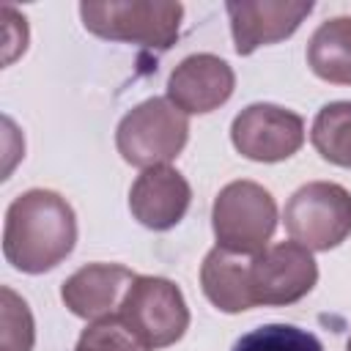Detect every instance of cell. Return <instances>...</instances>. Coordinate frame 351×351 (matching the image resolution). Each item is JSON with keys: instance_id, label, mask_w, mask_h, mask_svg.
<instances>
[{"instance_id": "cell-1", "label": "cell", "mask_w": 351, "mask_h": 351, "mask_svg": "<svg viewBox=\"0 0 351 351\" xmlns=\"http://www.w3.org/2000/svg\"><path fill=\"white\" fill-rule=\"evenodd\" d=\"M77 244L74 208L52 189H27L11 200L3 225V255L25 274H44Z\"/></svg>"}, {"instance_id": "cell-2", "label": "cell", "mask_w": 351, "mask_h": 351, "mask_svg": "<svg viewBox=\"0 0 351 351\" xmlns=\"http://www.w3.org/2000/svg\"><path fill=\"white\" fill-rule=\"evenodd\" d=\"M85 30L110 41H132L151 49H170L178 38L184 5L167 0H110L80 3Z\"/></svg>"}, {"instance_id": "cell-3", "label": "cell", "mask_w": 351, "mask_h": 351, "mask_svg": "<svg viewBox=\"0 0 351 351\" xmlns=\"http://www.w3.org/2000/svg\"><path fill=\"white\" fill-rule=\"evenodd\" d=\"M189 140V121L170 99L154 96L129 110L118 129L115 145L123 162L134 167H156L176 159Z\"/></svg>"}, {"instance_id": "cell-4", "label": "cell", "mask_w": 351, "mask_h": 351, "mask_svg": "<svg viewBox=\"0 0 351 351\" xmlns=\"http://www.w3.org/2000/svg\"><path fill=\"white\" fill-rule=\"evenodd\" d=\"M211 228L217 247L239 255H258L269 247L277 228V203L271 192L255 181H230L214 197Z\"/></svg>"}, {"instance_id": "cell-5", "label": "cell", "mask_w": 351, "mask_h": 351, "mask_svg": "<svg viewBox=\"0 0 351 351\" xmlns=\"http://www.w3.org/2000/svg\"><path fill=\"white\" fill-rule=\"evenodd\" d=\"M291 241L310 252H326L351 236V192L335 181H310L285 203Z\"/></svg>"}, {"instance_id": "cell-6", "label": "cell", "mask_w": 351, "mask_h": 351, "mask_svg": "<svg viewBox=\"0 0 351 351\" xmlns=\"http://www.w3.org/2000/svg\"><path fill=\"white\" fill-rule=\"evenodd\" d=\"M118 315L148 348L173 346L189 326V307L181 288L165 277L151 274L134 277L118 307Z\"/></svg>"}, {"instance_id": "cell-7", "label": "cell", "mask_w": 351, "mask_h": 351, "mask_svg": "<svg viewBox=\"0 0 351 351\" xmlns=\"http://www.w3.org/2000/svg\"><path fill=\"white\" fill-rule=\"evenodd\" d=\"M318 282V266L310 250L296 241L269 244L250 261V291L255 304H293Z\"/></svg>"}, {"instance_id": "cell-8", "label": "cell", "mask_w": 351, "mask_h": 351, "mask_svg": "<svg viewBox=\"0 0 351 351\" xmlns=\"http://www.w3.org/2000/svg\"><path fill=\"white\" fill-rule=\"evenodd\" d=\"M236 151L252 162H282L304 143V121L280 104H250L230 123Z\"/></svg>"}, {"instance_id": "cell-9", "label": "cell", "mask_w": 351, "mask_h": 351, "mask_svg": "<svg viewBox=\"0 0 351 351\" xmlns=\"http://www.w3.org/2000/svg\"><path fill=\"white\" fill-rule=\"evenodd\" d=\"M233 47L239 55H252L258 47L277 44L296 33V27L310 16V0H261V3H228Z\"/></svg>"}, {"instance_id": "cell-10", "label": "cell", "mask_w": 351, "mask_h": 351, "mask_svg": "<svg viewBox=\"0 0 351 351\" xmlns=\"http://www.w3.org/2000/svg\"><path fill=\"white\" fill-rule=\"evenodd\" d=\"M233 88V69L211 52H197L184 58L173 69L167 80V99L186 115H203L222 107L230 99Z\"/></svg>"}, {"instance_id": "cell-11", "label": "cell", "mask_w": 351, "mask_h": 351, "mask_svg": "<svg viewBox=\"0 0 351 351\" xmlns=\"http://www.w3.org/2000/svg\"><path fill=\"white\" fill-rule=\"evenodd\" d=\"M189 203H192V186L170 165H156L143 170L129 189L132 217L151 230L176 228L184 219Z\"/></svg>"}, {"instance_id": "cell-12", "label": "cell", "mask_w": 351, "mask_h": 351, "mask_svg": "<svg viewBox=\"0 0 351 351\" xmlns=\"http://www.w3.org/2000/svg\"><path fill=\"white\" fill-rule=\"evenodd\" d=\"M134 277L137 274L121 263H88L66 277L60 285V299L77 318L99 321L115 315Z\"/></svg>"}, {"instance_id": "cell-13", "label": "cell", "mask_w": 351, "mask_h": 351, "mask_svg": "<svg viewBox=\"0 0 351 351\" xmlns=\"http://www.w3.org/2000/svg\"><path fill=\"white\" fill-rule=\"evenodd\" d=\"M250 255L214 247L200 266V285L206 299L222 313H244L255 307L250 291Z\"/></svg>"}, {"instance_id": "cell-14", "label": "cell", "mask_w": 351, "mask_h": 351, "mask_svg": "<svg viewBox=\"0 0 351 351\" xmlns=\"http://www.w3.org/2000/svg\"><path fill=\"white\" fill-rule=\"evenodd\" d=\"M307 66L332 85H351V16H335L307 41Z\"/></svg>"}, {"instance_id": "cell-15", "label": "cell", "mask_w": 351, "mask_h": 351, "mask_svg": "<svg viewBox=\"0 0 351 351\" xmlns=\"http://www.w3.org/2000/svg\"><path fill=\"white\" fill-rule=\"evenodd\" d=\"M310 140L321 159L351 167V101L324 104L313 121Z\"/></svg>"}, {"instance_id": "cell-16", "label": "cell", "mask_w": 351, "mask_h": 351, "mask_svg": "<svg viewBox=\"0 0 351 351\" xmlns=\"http://www.w3.org/2000/svg\"><path fill=\"white\" fill-rule=\"evenodd\" d=\"M233 351H324L321 340L293 324H266L241 335Z\"/></svg>"}, {"instance_id": "cell-17", "label": "cell", "mask_w": 351, "mask_h": 351, "mask_svg": "<svg viewBox=\"0 0 351 351\" xmlns=\"http://www.w3.org/2000/svg\"><path fill=\"white\" fill-rule=\"evenodd\" d=\"M0 351H33L36 324L30 307L22 296H16L8 285L0 288Z\"/></svg>"}, {"instance_id": "cell-18", "label": "cell", "mask_w": 351, "mask_h": 351, "mask_svg": "<svg viewBox=\"0 0 351 351\" xmlns=\"http://www.w3.org/2000/svg\"><path fill=\"white\" fill-rule=\"evenodd\" d=\"M77 351H151L115 313L99 321H90L77 340Z\"/></svg>"}, {"instance_id": "cell-19", "label": "cell", "mask_w": 351, "mask_h": 351, "mask_svg": "<svg viewBox=\"0 0 351 351\" xmlns=\"http://www.w3.org/2000/svg\"><path fill=\"white\" fill-rule=\"evenodd\" d=\"M0 16H3V36H5V63H11L27 47V25H25V16H19L8 5L0 8Z\"/></svg>"}, {"instance_id": "cell-20", "label": "cell", "mask_w": 351, "mask_h": 351, "mask_svg": "<svg viewBox=\"0 0 351 351\" xmlns=\"http://www.w3.org/2000/svg\"><path fill=\"white\" fill-rule=\"evenodd\" d=\"M346 351H351V337H348V346H346Z\"/></svg>"}]
</instances>
